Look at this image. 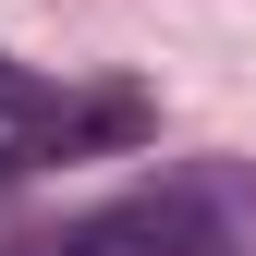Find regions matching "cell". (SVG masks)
Instances as JSON below:
<instances>
[{
	"mask_svg": "<svg viewBox=\"0 0 256 256\" xmlns=\"http://www.w3.org/2000/svg\"><path fill=\"white\" fill-rule=\"evenodd\" d=\"M61 256H256V171H232V158L146 171L134 196H110L98 220H74Z\"/></svg>",
	"mask_w": 256,
	"mask_h": 256,
	"instance_id": "cell-1",
	"label": "cell"
},
{
	"mask_svg": "<svg viewBox=\"0 0 256 256\" xmlns=\"http://www.w3.org/2000/svg\"><path fill=\"white\" fill-rule=\"evenodd\" d=\"M49 122V98H37V74L24 61H0V134H37Z\"/></svg>",
	"mask_w": 256,
	"mask_h": 256,
	"instance_id": "cell-2",
	"label": "cell"
},
{
	"mask_svg": "<svg viewBox=\"0 0 256 256\" xmlns=\"http://www.w3.org/2000/svg\"><path fill=\"white\" fill-rule=\"evenodd\" d=\"M24 171H37V146H24V134H0V196H12Z\"/></svg>",
	"mask_w": 256,
	"mask_h": 256,
	"instance_id": "cell-3",
	"label": "cell"
},
{
	"mask_svg": "<svg viewBox=\"0 0 256 256\" xmlns=\"http://www.w3.org/2000/svg\"><path fill=\"white\" fill-rule=\"evenodd\" d=\"M0 256H61V244H0Z\"/></svg>",
	"mask_w": 256,
	"mask_h": 256,
	"instance_id": "cell-4",
	"label": "cell"
}]
</instances>
